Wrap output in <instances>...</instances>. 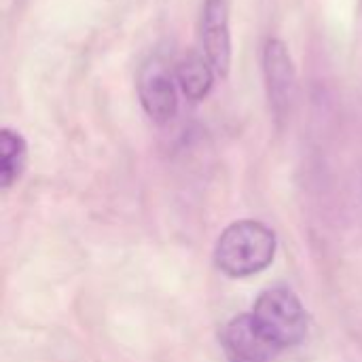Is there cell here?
<instances>
[{
    "mask_svg": "<svg viewBox=\"0 0 362 362\" xmlns=\"http://www.w3.org/2000/svg\"><path fill=\"white\" fill-rule=\"evenodd\" d=\"M216 70L208 62V57L191 53L185 59L178 62L176 66V81L180 85V91L185 93L187 100L191 102H202L210 95L214 81H216Z\"/></svg>",
    "mask_w": 362,
    "mask_h": 362,
    "instance_id": "obj_7",
    "label": "cell"
},
{
    "mask_svg": "<svg viewBox=\"0 0 362 362\" xmlns=\"http://www.w3.org/2000/svg\"><path fill=\"white\" fill-rule=\"evenodd\" d=\"M229 362H244V361H229Z\"/></svg>",
    "mask_w": 362,
    "mask_h": 362,
    "instance_id": "obj_9",
    "label": "cell"
},
{
    "mask_svg": "<svg viewBox=\"0 0 362 362\" xmlns=\"http://www.w3.org/2000/svg\"><path fill=\"white\" fill-rule=\"evenodd\" d=\"M252 318L278 350L293 348L305 339L308 316L301 301L288 288H269L261 293Z\"/></svg>",
    "mask_w": 362,
    "mask_h": 362,
    "instance_id": "obj_2",
    "label": "cell"
},
{
    "mask_svg": "<svg viewBox=\"0 0 362 362\" xmlns=\"http://www.w3.org/2000/svg\"><path fill=\"white\" fill-rule=\"evenodd\" d=\"M223 344L229 361L269 362L280 350L257 327L252 314L233 318L223 333Z\"/></svg>",
    "mask_w": 362,
    "mask_h": 362,
    "instance_id": "obj_6",
    "label": "cell"
},
{
    "mask_svg": "<svg viewBox=\"0 0 362 362\" xmlns=\"http://www.w3.org/2000/svg\"><path fill=\"white\" fill-rule=\"evenodd\" d=\"M202 45L204 55L221 78L229 76L233 59V42L229 28V8L225 0H206L202 11Z\"/></svg>",
    "mask_w": 362,
    "mask_h": 362,
    "instance_id": "obj_5",
    "label": "cell"
},
{
    "mask_svg": "<svg viewBox=\"0 0 362 362\" xmlns=\"http://www.w3.org/2000/svg\"><path fill=\"white\" fill-rule=\"evenodd\" d=\"M263 76L272 112L278 121L286 119L297 98V70L288 45L272 36L263 45Z\"/></svg>",
    "mask_w": 362,
    "mask_h": 362,
    "instance_id": "obj_3",
    "label": "cell"
},
{
    "mask_svg": "<svg viewBox=\"0 0 362 362\" xmlns=\"http://www.w3.org/2000/svg\"><path fill=\"white\" fill-rule=\"evenodd\" d=\"M138 98L146 117L159 125L170 123L178 112V89L172 70L163 59L151 57L138 76Z\"/></svg>",
    "mask_w": 362,
    "mask_h": 362,
    "instance_id": "obj_4",
    "label": "cell"
},
{
    "mask_svg": "<svg viewBox=\"0 0 362 362\" xmlns=\"http://www.w3.org/2000/svg\"><path fill=\"white\" fill-rule=\"evenodd\" d=\"M276 233L259 221L231 223L214 248L216 267L229 278H248L265 272L276 257Z\"/></svg>",
    "mask_w": 362,
    "mask_h": 362,
    "instance_id": "obj_1",
    "label": "cell"
},
{
    "mask_svg": "<svg viewBox=\"0 0 362 362\" xmlns=\"http://www.w3.org/2000/svg\"><path fill=\"white\" fill-rule=\"evenodd\" d=\"M28 159V144L23 136L11 127H2L0 132V187L11 189L19 176L23 174Z\"/></svg>",
    "mask_w": 362,
    "mask_h": 362,
    "instance_id": "obj_8",
    "label": "cell"
}]
</instances>
